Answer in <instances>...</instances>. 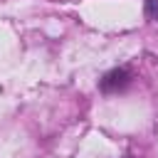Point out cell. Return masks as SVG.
Here are the masks:
<instances>
[{
	"instance_id": "obj_2",
	"label": "cell",
	"mask_w": 158,
	"mask_h": 158,
	"mask_svg": "<svg viewBox=\"0 0 158 158\" xmlns=\"http://www.w3.org/2000/svg\"><path fill=\"white\" fill-rule=\"evenodd\" d=\"M143 12L151 22H158V0H146L143 2Z\"/></svg>"
},
{
	"instance_id": "obj_1",
	"label": "cell",
	"mask_w": 158,
	"mask_h": 158,
	"mask_svg": "<svg viewBox=\"0 0 158 158\" xmlns=\"http://www.w3.org/2000/svg\"><path fill=\"white\" fill-rule=\"evenodd\" d=\"M131 84V72L128 69H111L101 77L99 86L104 94H116V91H123L126 86Z\"/></svg>"
}]
</instances>
